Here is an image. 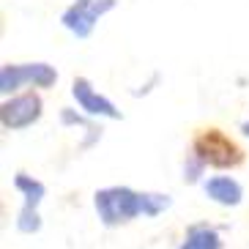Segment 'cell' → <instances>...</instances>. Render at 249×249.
I'll return each mask as SVG.
<instances>
[{
    "label": "cell",
    "mask_w": 249,
    "mask_h": 249,
    "mask_svg": "<svg viewBox=\"0 0 249 249\" xmlns=\"http://www.w3.org/2000/svg\"><path fill=\"white\" fill-rule=\"evenodd\" d=\"M241 132H244V134H247V137H249V121H247V124H244V126H241Z\"/></svg>",
    "instance_id": "12"
},
{
    "label": "cell",
    "mask_w": 249,
    "mask_h": 249,
    "mask_svg": "<svg viewBox=\"0 0 249 249\" xmlns=\"http://www.w3.org/2000/svg\"><path fill=\"white\" fill-rule=\"evenodd\" d=\"M14 186L22 192V211H19V219H17V227L22 233H36L41 227V216H38V203L44 200L47 189L44 183L36 181L33 176H25V173H17Z\"/></svg>",
    "instance_id": "5"
},
{
    "label": "cell",
    "mask_w": 249,
    "mask_h": 249,
    "mask_svg": "<svg viewBox=\"0 0 249 249\" xmlns=\"http://www.w3.org/2000/svg\"><path fill=\"white\" fill-rule=\"evenodd\" d=\"M112 6H115V0H74L71 6L63 11L60 19L77 38H85L90 36V30L99 22V17L107 14Z\"/></svg>",
    "instance_id": "4"
},
{
    "label": "cell",
    "mask_w": 249,
    "mask_h": 249,
    "mask_svg": "<svg viewBox=\"0 0 249 249\" xmlns=\"http://www.w3.org/2000/svg\"><path fill=\"white\" fill-rule=\"evenodd\" d=\"M41 118V96L28 90V93L11 96L3 102L0 107V124L8 132H17V129H28Z\"/></svg>",
    "instance_id": "3"
},
{
    "label": "cell",
    "mask_w": 249,
    "mask_h": 249,
    "mask_svg": "<svg viewBox=\"0 0 249 249\" xmlns=\"http://www.w3.org/2000/svg\"><path fill=\"white\" fill-rule=\"evenodd\" d=\"M71 96L74 102L80 104L82 112H88V115H104V118H121V112L115 110V104L110 99H104L102 93H96L90 80L85 77H77L71 82Z\"/></svg>",
    "instance_id": "6"
},
{
    "label": "cell",
    "mask_w": 249,
    "mask_h": 249,
    "mask_svg": "<svg viewBox=\"0 0 249 249\" xmlns=\"http://www.w3.org/2000/svg\"><path fill=\"white\" fill-rule=\"evenodd\" d=\"M96 213L107 227H118L137 216H156L170 208L167 195H151V192H134L129 186H104L93 197Z\"/></svg>",
    "instance_id": "1"
},
{
    "label": "cell",
    "mask_w": 249,
    "mask_h": 249,
    "mask_svg": "<svg viewBox=\"0 0 249 249\" xmlns=\"http://www.w3.org/2000/svg\"><path fill=\"white\" fill-rule=\"evenodd\" d=\"M178 249H222V238L211 225H192Z\"/></svg>",
    "instance_id": "8"
},
{
    "label": "cell",
    "mask_w": 249,
    "mask_h": 249,
    "mask_svg": "<svg viewBox=\"0 0 249 249\" xmlns=\"http://www.w3.org/2000/svg\"><path fill=\"white\" fill-rule=\"evenodd\" d=\"M203 189H205V195H208V200H213V203H219V205H227V208H230V205H238L244 197L241 183L230 176L208 178V181L203 183Z\"/></svg>",
    "instance_id": "7"
},
{
    "label": "cell",
    "mask_w": 249,
    "mask_h": 249,
    "mask_svg": "<svg viewBox=\"0 0 249 249\" xmlns=\"http://www.w3.org/2000/svg\"><path fill=\"white\" fill-rule=\"evenodd\" d=\"M189 154L203 164V167H216V170H233L238 164H244L247 154L244 148L235 142L233 137L216 126H203L192 134Z\"/></svg>",
    "instance_id": "2"
},
{
    "label": "cell",
    "mask_w": 249,
    "mask_h": 249,
    "mask_svg": "<svg viewBox=\"0 0 249 249\" xmlns=\"http://www.w3.org/2000/svg\"><path fill=\"white\" fill-rule=\"evenodd\" d=\"M203 164H200L197 159H195V156L189 154V159H186V164H183V181H189V183H195L197 181L200 176H203Z\"/></svg>",
    "instance_id": "11"
},
{
    "label": "cell",
    "mask_w": 249,
    "mask_h": 249,
    "mask_svg": "<svg viewBox=\"0 0 249 249\" xmlns=\"http://www.w3.org/2000/svg\"><path fill=\"white\" fill-rule=\"evenodd\" d=\"M25 71V85H33V88H52L58 82V71L47 63H22Z\"/></svg>",
    "instance_id": "9"
},
{
    "label": "cell",
    "mask_w": 249,
    "mask_h": 249,
    "mask_svg": "<svg viewBox=\"0 0 249 249\" xmlns=\"http://www.w3.org/2000/svg\"><path fill=\"white\" fill-rule=\"evenodd\" d=\"M22 85H25L22 66H17V63H6V66H3V71H0V90H3V96L17 93Z\"/></svg>",
    "instance_id": "10"
}]
</instances>
